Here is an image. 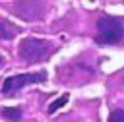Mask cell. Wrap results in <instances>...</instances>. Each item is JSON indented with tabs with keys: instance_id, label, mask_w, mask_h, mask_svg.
<instances>
[{
	"instance_id": "cell-3",
	"label": "cell",
	"mask_w": 124,
	"mask_h": 122,
	"mask_svg": "<svg viewBox=\"0 0 124 122\" xmlns=\"http://www.w3.org/2000/svg\"><path fill=\"white\" fill-rule=\"evenodd\" d=\"M46 0H17L12 6V12L25 21H37L45 15Z\"/></svg>"
},
{
	"instance_id": "cell-6",
	"label": "cell",
	"mask_w": 124,
	"mask_h": 122,
	"mask_svg": "<svg viewBox=\"0 0 124 122\" xmlns=\"http://www.w3.org/2000/svg\"><path fill=\"white\" fill-rule=\"evenodd\" d=\"M2 114H4L8 120H14V122H19V120H21V108H17V107L2 108Z\"/></svg>"
},
{
	"instance_id": "cell-2",
	"label": "cell",
	"mask_w": 124,
	"mask_h": 122,
	"mask_svg": "<svg viewBox=\"0 0 124 122\" xmlns=\"http://www.w3.org/2000/svg\"><path fill=\"white\" fill-rule=\"evenodd\" d=\"M50 52H52V43H50V41H45V39L25 37V39L19 43V56H21L25 62H29V64L48 58Z\"/></svg>"
},
{
	"instance_id": "cell-9",
	"label": "cell",
	"mask_w": 124,
	"mask_h": 122,
	"mask_svg": "<svg viewBox=\"0 0 124 122\" xmlns=\"http://www.w3.org/2000/svg\"><path fill=\"white\" fill-rule=\"evenodd\" d=\"M0 64H2V58H0Z\"/></svg>"
},
{
	"instance_id": "cell-1",
	"label": "cell",
	"mask_w": 124,
	"mask_h": 122,
	"mask_svg": "<svg viewBox=\"0 0 124 122\" xmlns=\"http://www.w3.org/2000/svg\"><path fill=\"white\" fill-rule=\"evenodd\" d=\"M95 41L101 45H120L124 41V21L110 15H101L97 19Z\"/></svg>"
},
{
	"instance_id": "cell-5",
	"label": "cell",
	"mask_w": 124,
	"mask_h": 122,
	"mask_svg": "<svg viewBox=\"0 0 124 122\" xmlns=\"http://www.w3.org/2000/svg\"><path fill=\"white\" fill-rule=\"evenodd\" d=\"M19 31H21V29H19L17 25H12V23L0 19V39H12V37L17 35Z\"/></svg>"
},
{
	"instance_id": "cell-4",
	"label": "cell",
	"mask_w": 124,
	"mask_h": 122,
	"mask_svg": "<svg viewBox=\"0 0 124 122\" xmlns=\"http://www.w3.org/2000/svg\"><path fill=\"white\" fill-rule=\"evenodd\" d=\"M46 79V74L45 72H35V74H17V76H12V77H6L4 79V85H2V93L4 95H14L16 91H19L21 87L25 85H31V83H41Z\"/></svg>"
},
{
	"instance_id": "cell-8",
	"label": "cell",
	"mask_w": 124,
	"mask_h": 122,
	"mask_svg": "<svg viewBox=\"0 0 124 122\" xmlns=\"http://www.w3.org/2000/svg\"><path fill=\"white\" fill-rule=\"evenodd\" d=\"M66 101H68V95H64V97H60L56 103H52L50 107H48V112H54V110H58L62 105H66Z\"/></svg>"
},
{
	"instance_id": "cell-7",
	"label": "cell",
	"mask_w": 124,
	"mask_h": 122,
	"mask_svg": "<svg viewBox=\"0 0 124 122\" xmlns=\"http://www.w3.org/2000/svg\"><path fill=\"white\" fill-rule=\"evenodd\" d=\"M108 122H124V110H122V108L112 110L110 116H108Z\"/></svg>"
}]
</instances>
